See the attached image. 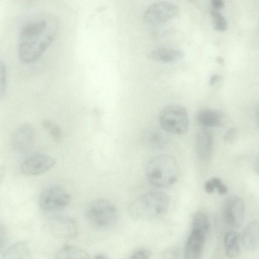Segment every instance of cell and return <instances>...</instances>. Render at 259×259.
Here are the masks:
<instances>
[{"label": "cell", "instance_id": "obj_1", "mask_svg": "<svg viewBox=\"0 0 259 259\" xmlns=\"http://www.w3.org/2000/svg\"><path fill=\"white\" fill-rule=\"evenodd\" d=\"M58 29L57 19L50 14L39 15L25 24L19 36L20 61L30 63L37 59L51 44Z\"/></svg>", "mask_w": 259, "mask_h": 259}, {"label": "cell", "instance_id": "obj_2", "mask_svg": "<svg viewBox=\"0 0 259 259\" xmlns=\"http://www.w3.org/2000/svg\"><path fill=\"white\" fill-rule=\"evenodd\" d=\"M169 203V197L166 194L160 191H151L133 200L129 206L128 212L135 220H152L165 214Z\"/></svg>", "mask_w": 259, "mask_h": 259}, {"label": "cell", "instance_id": "obj_3", "mask_svg": "<svg viewBox=\"0 0 259 259\" xmlns=\"http://www.w3.org/2000/svg\"><path fill=\"white\" fill-rule=\"evenodd\" d=\"M146 176L149 183L158 187L174 184L180 176V168L171 155L162 154L151 158L147 163Z\"/></svg>", "mask_w": 259, "mask_h": 259}, {"label": "cell", "instance_id": "obj_4", "mask_svg": "<svg viewBox=\"0 0 259 259\" xmlns=\"http://www.w3.org/2000/svg\"><path fill=\"white\" fill-rule=\"evenodd\" d=\"M87 223L96 229H107L114 226L118 220V211L111 201L99 199L92 201L85 210Z\"/></svg>", "mask_w": 259, "mask_h": 259}, {"label": "cell", "instance_id": "obj_5", "mask_svg": "<svg viewBox=\"0 0 259 259\" xmlns=\"http://www.w3.org/2000/svg\"><path fill=\"white\" fill-rule=\"evenodd\" d=\"M159 123L165 132L173 135H182L188 130L189 114L186 108L181 105H169L161 111Z\"/></svg>", "mask_w": 259, "mask_h": 259}, {"label": "cell", "instance_id": "obj_6", "mask_svg": "<svg viewBox=\"0 0 259 259\" xmlns=\"http://www.w3.org/2000/svg\"><path fill=\"white\" fill-rule=\"evenodd\" d=\"M70 194L60 186H52L42 191L39 199V206L45 212H51L60 210L70 202Z\"/></svg>", "mask_w": 259, "mask_h": 259}, {"label": "cell", "instance_id": "obj_7", "mask_svg": "<svg viewBox=\"0 0 259 259\" xmlns=\"http://www.w3.org/2000/svg\"><path fill=\"white\" fill-rule=\"evenodd\" d=\"M179 7L175 4L159 1L150 5L145 11L144 20L147 24L156 26L163 24L176 17Z\"/></svg>", "mask_w": 259, "mask_h": 259}, {"label": "cell", "instance_id": "obj_8", "mask_svg": "<svg viewBox=\"0 0 259 259\" xmlns=\"http://www.w3.org/2000/svg\"><path fill=\"white\" fill-rule=\"evenodd\" d=\"M56 164V160L45 154H36L25 159L21 164V171L28 176L42 174L51 169Z\"/></svg>", "mask_w": 259, "mask_h": 259}, {"label": "cell", "instance_id": "obj_9", "mask_svg": "<svg viewBox=\"0 0 259 259\" xmlns=\"http://www.w3.org/2000/svg\"><path fill=\"white\" fill-rule=\"evenodd\" d=\"M49 227L50 231L54 236L62 239H71L77 233V226L75 221L66 216L53 218L49 222Z\"/></svg>", "mask_w": 259, "mask_h": 259}, {"label": "cell", "instance_id": "obj_10", "mask_svg": "<svg viewBox=\"0 0 259 259\" xmlns=\"http://www.w3.org/2000/svg\"><path fill=\"white\" fill-rule=\"evenodd\" d=\"M35 130L30 124L20 125L14 132L12 138L13 149L19 153L27 152L31 148L35 138Z\"/></svg>", "mask_w": 259, "mask_h": 259}, {"label": "cell", "instance_id": "obj_11", "mask_svg": "<svg viewBox=\"0 0 259 259\" xmlns=\"http://www.w3.org/2000/svg\"><path fill=\"white\" fill-rule=\"evenodd\" d=\"M245 212L243 200L237 196L228 198L225 206V218L231 226L237 228L242 224Z\"/></svg>", "mask_w": 259, "mask_h": 259}, {"label": "cell", "instance_id": "obj_12", "mask_svg": "<svg viewBox=\"0 0 259 259\" xmlns=\"http://www.w3.org/2000/svg\"><path fill=\"white\" fill-rule=\"evenodd\" d=\"M213 143L212 133L205 128L199 131L196 134L195 147L197 156L203 162L209 161L211 158Z\"/></svg>", "mask_w": 259, "mask_h": 259}, {"label": "cell", "instance_id": "obj_13", "mask_svg": "<svg viewBox=\"0 0 259 259\" xmlns=\"http://www.w3.org/2000/svg\"><path fill=\"white\" fill-rule=\"evenodd\" d=\"M205 235L202 233L192 230L188 237L184 249V258L197 259L201 254Z\"/></svg>", "mask_w": 259, "mask_h": 259}, {"label": "cell", "instance_id": "obj_14", "mask_svg": "<svg viewBox=\"0 0 259 259\" xmlns=\"http://www.w3.org/2000/svg\"><path fill=\"white\" fill-rule=\"evenodd\" d=\"M185 56L181 50L169 48H157L150 51L147 57L150 60L163 63H172L179 61Z\"/></svg>", "mask_w": 259, "mask_h": 259}, {"label": "cell", "instance_id": "obj_15", "mask_svg": "<svg viewBox=\"0 0 259 259\" xmlns=\"http://www.w3.org/2000/svg\"><path fill=\"white\" fill-rule=\"evenodd\" d=\"M196 117L198 123L205 128L220 126L222 124L224 118L223 113L221 111L208 108L200 110Z\"/></svg>", "mask_w": 259, "mask_h": 259}, {"label": "cell", "instance_id": "obj_16", "mask_svg": "<svg viewBox=\"0 0 259 259\" xmlns=\"http://www.w3.org/2000/svg\"><path fill=\"white\" fill-rule=\"evenodd\" d=\"M258 222L254 220L249 223L244 230L242 236L244 247L249 251H256L259 246Z\"/></svg>", "mask_w": 259, "mask_h": 259}, {"label": "cell", "instance_id": "obj_17", "mask_svg": "<svg viewBox=\"0 0 259 259\" xmlns=\"http://www.w3.org/2000/svg\"><path fill=\"white\" fill-rule=\"evenodd\" d=\"M6 259H29L31 253L28 243L25 241H19L10 246L4 253Z\"/></svg>", "mask_w": 259, "mask_h": 259}, {"label": "cell", "instance_id": "obj_18", "mask_svg": "<svg viewBox=\"0 0 259 259\" xmlns=\"http://www.w3.org/2000/svg\"><path fill=\"white\" fill-rule=\"evenodd\" d=\"M224 242L226 256L234 258L239 255V234L237 232L230 231L226 233Z\"/></svg>", "mask_w": 259, "mask_h": 259}, {"label": "cell", "instance_id": "obj_19", "mask_svg": "<svg viewBox=\"0 0 259 259\" xmlns=\"http://www.w3.org/2000/svg\"><path fill=\"white\" fill-rule=\"evenodd\" d=\"M59 259H87L89 254L85 250L78 247L65 245L61 248L56 254Z\"/></svg>", "mask_w": 259, "mask_h": 259}, {"label": "cell", "instance_id": "obj_20", "mask_svg": "<svg viewBox=\"0 0 259 259\" xmlns=\"http://www.w3.org/2000/svg\"><path fill=\"white\" fill-rule=\"evenodd\" d=\"M146 141L151 148L160 150L167 144V137L162 133L156 130H150L146 134Z\"/></svg>", "mask_w": 259, "mask_h": 259}, {"label": "cell", "instance_id": "obj_21", "mask_svg": "<svg viewBox=\"0 0 259 259\" xmlns=\"http://www.w3.org/2000/svg\"><path fill=\"white\" fill-rule=\"evenodd\" d=\"M209 228V222L207 215L203 212H196L193 218L192 230L206 235Z\"/></svg>", "mask_w": 259, "mask_h": 259}, {"label": "cell", "instance_id": "obj_22", "mask_svg": "<svg viewBox=\"0 0 259 259\" xmlns=\"http://www.w3.org/2000/svg\"><path fill=\"white\" fill-rule=\"evenodd\" d=\"M211 18L214 28L219 32H225L228 28V23L225 17L218 10L212 9Z\"/></svg>", "mask_w": 259, "mask_h": 259}, {"label": "cell", "instance_id": "obj_23", "mask_svg": "<svg viewBox=\"0 0 259 259\" xmlns=\"http://www.w3.org/2000/svg\"><path fill=\"white\" fill-rule=\"evenodd\" d=\"M42 124L55 141H59L61 140L62 137V132L57 124L48 119L44 120Z\"/></svg>", "mask_w": 259, "mask_h": 259}, {"label": "cell", "instance_id": "obj_24", "mask_svg": "<svg viewBox=\"0 0 259 259\" xmlns=\"http://www.w3.org/2000/svg\"><path fill=\"white\" fill-rule=\"evenodd\" d=\"M7 71L4 62L0 60V98L4 97L6 89Z\"/></svg>", "mask_w": 259, "mask_h": 259}, {"label": "cell", "instance_id": "obj_25", "mask_svg": "<svg viewBox=\"0 0 259 259\" xmlns=\"http://www.w3.org/2000/svg\"><path fill=\"white\" fill-rule=\"evenodd\" d=\"M151 251L147 248L140 249L135 251L131 255L130 258L147 259L151 257Z\"/></svg>", "mask_w": 259, "mask_h": 259}, {"label": "cell", "instance_id": "obj_26", "mask_svg": "<svg viewBox=\"0 0 259 259\" xmlns=\"http://www.w3.org/2000/svg\"><path fill=\"white\" fill-rule=\"evenodd\" d=\"M237 131L235 127H230L224 133V140L229 144L233 143L235 140L237 136Z\"/></svg>", "mask_w": 259, "mask_h": 259}, {"label": "cell", "instance_id": "obj_27", "mask_svg": "<svg viewBox=\"0 0 259 259\" xmlns=\"http://www.w3.org/2000/svg\"><path fill=\"white\" fill-rule=\"evenodd\" d=\"M212 9L216 10H220L225 7V3L223 0H211Z\"/></svg>", "mask_w": 259, "mask_h": 259}, {"label": "cell", "instance_id": "obj_28", "mask_svg": "<svg viewBox=\"0 0 259 259\" xmlns=\"http://www.w3.org/2000/svg\"><path fill=\"white\" fill-rule=\"evenodd\" d=\"M222 79V76L219 74L212 75L209 80V84L210 85L212 86Z\"/></svg>", "mask_w": 259, "mask_h": 259}, {"label": "cell", "instance_id": "obj_29", "mask_svg": "<svg viewBox=\"0 0 259 259\" xmlns=\"http://www.w3.org/2000/svg\"><path fill=\"white\" fill-rule=\"evenodd\" d=\"M215 189V188L211 181V180L207 181L204 184V190L209 194L212 193Z\"/></svg>", "mask_w": 259, "mask_h": 259}, {"label": "cell", "instance_id": "obj_30", "mask_svg": "<svg viewBox=\"0 0 259 259\" xmlns=\"http://www.w3.org/2000/svg\"><path fill=\"white\" fill-rule=\"evenodd\" d=\"M6 239V233L2 224H0V247L4 243Z\"/></svg>", "mask_w": 259, "mask_h": 259}, {"label": "cell", "instance_id": "obj_31", "mask_svg": "<svg viewBox=\"0 0 259 259\" xmlns=\"http://www.w3.org/2000/svg\"><path fill=\"white\" fill-rule=\"evenodd\" d=\"M218 191L220 195H225L228 192V188L223 183L218 188Z\"/></svg>", "mask_w": 259, "mask_h": 259}, {"label": "cell", "instance_id": "obj_32", "mask_svg": "<svg viewBox=\"0 0 259 259\" xmlns=\"http://www.w3.org/2000/svg\"><path fill=\"white\" fill-rule=\"evenodd\" d=\"M210 180L212 182L215 189H218V188L223 184L221 180L218 178H213Z\"/></svg>", "mask_w": 259, "mask_h": 259}, {"label": "cell", "instance_id": "obj_33", "mask_svg": "<svg viewBox=\"0 0 259 259\" xmlns=\"http://www.w3.org/2000/svg\"><path fill=\"white\" fill-rule=\"evenodd\" d=\"M94 258H97V259H106V258H107L108 257L105 254L99 253V254H96L94 256Z\"/></svg>", "mask_w": 259, "mask_h": 259}, {"label": "cell", "instance_id": "obj_34", "mask_svg": "<svg viewBox=\"0 0 259 259\" xmlns=\"http://www.w3.org/2000/svg\"><path fill=\"white\" fill-rule=\"evenodd\" d=\"M217 61L219 64H223L224 62V59L220 57L217 58Z\"/></svg>", "mask_w": 259, "mask_h": 259}, {"label": "cell", "instance_id": "obj_35", "mask_svg": "<svg viewBox=\"0 0 259 259\" xmlns=\"http://www.w3.org/2000/svg\"><path fill=\"white\" fill-rule=\"evenodd\" d=\"M190 1H194V0H189Z\"/></svg>", "mask_w": 259, "mask_h": 259}]
</instances>
